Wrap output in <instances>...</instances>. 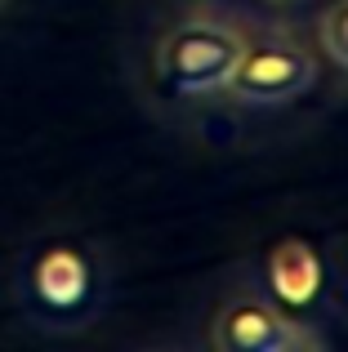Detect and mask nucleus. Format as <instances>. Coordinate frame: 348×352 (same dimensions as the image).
<instances>
[{"mask_svg":"<svg viewBox=\"0 0 348 352\" xmlns=\"http://www.w3.org/2000/svg\"><path fill=\"white\" fill-rule=\"evenodd\" d=\"M210 344L219 352H313L326 348V339L313 326H304L290 308H281L277 299L241 294L215 312Z\"/></svg>","mask_w":348,"mask_h":352,"instance_id":"nucleus-4","label":"nucleus"},{"mask_svg":"<svg viewBox=\"0 0 348 352\" xmlns=\"http://www.w3.org/2000/svg\"><path fill=\"white\" fill-rule=\"evenodd\" d=\"M322 285H326V263H322V254H317L313 241L281 236L277 245H272V254H268V290H272V299H277L281 308H290V312L308 308V303L322 294Z\"/></svg>","mask_w":348,"mask_h":352,"instance_id":"nucleus-5","label":"nucleus"},{"mask_svg":"<svg viewBox=\"0 0 348 352\" xmlns=\"http://www.w3.org/2000/svg\"><path fill=\"white\" fill-rule=\"evenodd\" d=\"M103 267L76 241H50L23 267V312L50 335H76L103 312Z\"/></svg>","mask_w":348,"mask_h":352,"instance_id":"nucleus-1","label":"nucleus"},{"mask_svg":"<svg viewBox=\"0 0 348 352\" xmlns=\"http://www.w3.org/2000/svg\"><path fill=\"white\" fill-rule=\"evenodd\" d=\"M246 32L215 14H188L157 41V76L174 94L206 98L224 94L237 58H241Z\"/></svg>","mask_w":348,"mask_h":352,"instance_id":"nucleus-2","label":"nucleus"},{"mask_svg":"<svg viewBox=\"0 0 348 352\" xmlns=\"http://www.w3.org/2000/svg\"><path fill=\"white\" fill-rule=\"evenodd\" d=\"M5 5H9V0H0V9H5Z\"/></svg>","mask_w":348,"mask_h":352,"instance_id":"nucleus-7","label":"nucleus"},{"mask_svg":"<svg viewBox=\"0 0 348 352\" xmlns=\"http://www.w3.org/2000/svg\"><path fill=\"white\" fill-rule=\"evenodd\" d=\"M313 85H317L313 50L299 45L290 32H268V36H246L241 58H237L224 94H232L241 107H286Z\"/></svg>","mask_w":348,"mask_h":352,"instance_id":"nucleus-3","label":"nucleus"},{"mask_svg":"<svg viewBox=\"0 0 348 352\" xmlns=\"http://www.w3.org/2000/svg\"><path fill=\"white\" fill-rule=\"evenodd\" d=\"M317 36H322L326 58H331L335 67L348 72V0H335V5L326 9V14H322V27H317Z\"/></svg>","mask_w":348,"mask_h":352,"instance_id":"nucleus-6","label":"nucleus"}]
</instances>
